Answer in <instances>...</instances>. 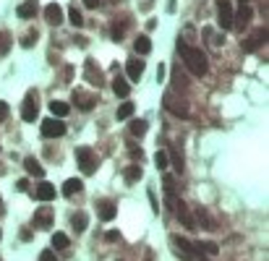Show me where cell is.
<instances>
[{"label": "cell", "mask_w": 269, "mask_h": 261, "mask_svg": "<svg viewBox=\"0 0 269 261\" xmlns=\"http://www.w3.org/2000/svg\"><path fill=\"white\" fill-rule=\"evenodd\" d=\"M8 47H11V34H8V32H3V34H0V55H6V53H8Z\"/></svg>", "instance_id": "obj_33"}, {"label": "cell", "mask_w": 269, "mask_h": 261, "mask_svg": "<svg viewBox=\"0 0 269 261\" xmlns=\"http://www.w3.org/2000/svg\"><path fill=\"white\" fill-rule=\"evenodd\" d=\"M178 53H181L186 68H188L193 76H199V79L207 76L209 63H207V58H204V53H201V50H196V47H191V45H183V42H178Z\"/></svg>", "instance_id": "obj_1"}, {"label": "cell", "mask_w": 269, "mask_h": 261, "mask_svg": "<svg viewBox=\"0 0 269 261\" xmlns=\"http://www.w3.org/2000/svg\"><path fill=\"white\" fill-rule=\"evenodd\" d=\"M133 110H136V107H133L131 102L120 105V107H118V120H128V118H133Z\"/></svg>", "instance_id": "obj_30"}, {"label": "cell", "mask_w": 269, "mask_h": 261, "mask_svg": "<svg viewBox=\"0 0 269 261\" xmlns=\"http://www.w3.org/2000/svg\"><path fill=\"white\" fill-rule=\"evenodd\" d=\"M133 50H136L139 55H149V53H152V39H149L146 34L136 37V42H133Z\"/></svg>", "instance_id": "obj_19"}, {"label": "cell", "mask_w": 269, "mask_h": 261, "mask_svg": "<svg viewBox=\"0 0 269 261\" xmlns=\"http://www.w3.org/2000/svg\"><path fill=\"white\" fill-rule=\"evenodd\" d=\"M162 102H165L167 110H170L173 115H178V118H188V115H191L188 102H186V99H181V97H175L173 92H167V94L162 97Z\"/></svg>", "instance_id": "obj_3"}, {"label": "cell", "mask_w": 269, "mask_h": 261, "mask_svg": "<svg viewBox=\"0 0 269 261\" xmlns=\"http://www.w3.org/2000/svg\"><path fill=\"white\" fill-rule=\"evenodd\" d=\"M24 167H27L29 175H34V178H44V167H42L34 157H27V160H24Z\"/></svg>", "instance_id": "obj_18"}, {"label": "cell", "mask_w": 269, "mask_h": 261, "mask_svg": "<svg viewBox=\"0 0 269 261\" xmlns=\"http://www.w3.org/2000/svg\"><path fill=\"white\" fill-rule=\"evenodd\" d=\"M204 37L209 39V45H212V47H219V45H225V37H222V34H217L214 29H204Z\"/></svg>", "instance_id": "obj_27"}, {"label": "cell", "mask_w": 269, "mask_h": 261, "mask_svg": "<svg viewBox=\"0 0 269 261\" xmlns=\"http://www.w3.org/2000/svg\"><path fill=\"white\" fill-rule=\"evenodd\" d=\"M97 217H100L102 222H113L115 217H118V206H115V201H107V199L97 201Z\"/></svg>", "instance_id": "obj_9"}, {"label": "cell", "mask_w": 269, "mask_h": 261, "mask_svg": "<svg viewBox=\"0 0 269 261\" xmlns=\"http://www.w3.org/2000/svg\"><path fill=\"white\" fill-rule=\"evenodd\" d=\"M74 105L79 107V110H92V107L100 102V94H94V92H84V89H74Z\"/></svg>", "instance_id": "obj_6"}, {"label": "cell", "mask_w": 269, "mask_h": 261, "mask_svg": "<svg viewBox=\"0 0 269 261\" xmlns=\"http://www.w3.org/2000/svg\"><path fill=\"white\" fill-rule=\"evenodd\" d=\"M170 154H173V165H175V170H178V172H181V170H183V157H181V154H178V151H175V149L170 151Z\"/></svg>", "instance_id": "obj_35"}, {"label": "cell", "mask_w": 269, "mask_h": 261, "mask_svg": "<svg viewBox=\"0 0 269 261\" xmlns=\"http://www.w3.org/2000/svg\"><path fill=\"white\" fill-rule=\"evenodd\" d=\"M196 251L199 253H207V256H217L219 253V246L212 243V241H204V243H196Z\"/></svg>", "instance_id": "obj_25"}, {"label": "cell", "mask_w": 269, "mask_h": 261, "mask_svg": "<svg viewBox=\"0 0 269 261\" xmlns=\"http://www.w3.org/2000/svg\"><path fill=\"white\" fill-rule=\"evenodd\" d=\"M123 34H126V24H120V27L115 24L113 27V39H123Z\"/></svg>", "instance_id": "obj_36"}, {"label": "cell", "mask_w": 269, "mask_h": 261, "mask_svg": "<svg viewBox=\"0 0 269 261\" xmlns=\"http://www.w3.org/2000/svg\"><path fill=\"white\" fill-rule=\"evenodd\" d=\"M68 246H71V241H68V235H65V232H55V235H53V248L65 251Z\"/></svg>", "instance_id": "obj_26"}, {"label": "cell", "mask_w": 269, "mask_h": 261, "mask_svg": "<svg viewBox=\"0 0 269 261\" xmlns=\"http://www.w3.org/2000/svg\"><path fill=\"white\" fill-rule=\"evenodd\" d=\"M53 209H47V206H44V209H37L34 212V227H39V230H50L53 227Z\"/></svg>", "instance_id": "obj_10"}, {"label": "cell", "mask_w": 269, "mask_h": 261, "mask_svg": "<svg viewBox=\"0 0 269 261\" xmlns=\"http://www.w3.org/2000/svg\"><path fill=\"white\" fill-rule=\"evenodd\" d=\"M107 241H110V243H115V241H120V232H115V230H110V232H107Z\"/></svg>", "instance_id": "obj_41"}, {"label": "cell", "mask_w": 269, "mask_h": 261, "mask_svg": "<svg viewBox=\"0 0 269 261\" xmlns=\"http://www.w3.org/2000/svg\"><path fill=\"white\" fill-rule=\"evenodd\" d=\"M251 16H254L251 6H243V3H240L238 13H233V29H243V27H249V21H251Z\"/></svg>", "instance_id": "obj_12"}, {"label": "cell", "mask_w": 269, "mask_h": 261, "mask_svg": "<svg viewBox=\"0 0 269 261\" xmlns=\"http://www.w3.org/2000/svg\"><path fill=\"white\" fill-rule=\"evenodd\" d=\"M175 243H178V248H181L186 256H199V251H196V243H191L188 238H181V235H175Z\"/></svg>", "instance_id": "obj_20"}, {"label": "cell", "mask_w": 269, "mask_h": 261, "mask_svg": "<svg viewBox=\"0 0 269 261\" xmlns=\"http://www.w3.org/2000/svg\"><path fill=\"white\" fill-rule=\"evenodd\" d=\"M81 188H84V183L79 178H68L63 183V196H68V199H71L74 193H81Z\"/></svg>", "instance_id": "obj_17"}, {"label": "cell", "mask_w": 269, "mask_h": 261, "mask_svg": "<svg viewBox=\"0 0 269 261\" xmlns=\"http://www.w3.org/2000/svg\"><path fill=\"white\" fill-rule=\"evenodd\" d=\"M50 113H53V118H65L71 113V107L65 105V102H60V99H53L50 102Z\"/></svg>", "instance_id": "obj_22"}, {"label": "cell", "mask_w": 269, "mask_h": 261, "mask_svg": "<svg viewBox=\"0 0 269 261\" xmlns=\"http://www.w3.org/2000/svg\"><path fill=\"white\" fill-rule=\"evenodd\" d=\"M34 39H37V32H29V34L24 37V42H21V45H24V47H32V45H34Z\"/></svg>", "instance_id": "obj_39"}, {"label": "cell", "mask_w": 269, "mask_h": 261, "mask_svg": "<svg viewBox=\"0 0 269 261\" xmlns=\"http://www.w3.org/2000/svg\"><path fill=\"white\" fill-rule=\"evenodd\" d=\"M16 188H18V191H27V188H29V183H27V180H18V183H16Z\"/></svg>", "instance_id": "obj_44"}, {"label": "cell", "mask_w": 269, "mask_h": 261, "mask_svg": "<svg viewBox=\"0 0 269 261\" xmlns=\"http://www.w3.org/2000/svg\"><path fill=\"white\" fill-rule=\"evenodd\" d=\"M175 214H178V220H181L188 230H193V227H196L193 217H191V212H188V206H186L183 201H178V204H175Z\"/></svg>", "instance_id": "obj_16"}, {"label": "cell", "mask_w": 269, "mask_h": 261, "mask_svg": "<svg viewBox=\"0 0 269 261\" xmlns=\"http://www.w3.org/2000/svg\"><path fill=\"white\" fill-rule=\"evenodd\" d=\"M39 130L44 139H58L65 134V123H63V118H47V120H42Z\"/></svg>", "instance_id": "obj_5"}, {"label": "cell", "mask_w": 269, "mask_h": 261, "mask_svg": "<svg viewBox=\"0 0 269 261\" xmlns=\"http://www.w3.org/2000/svg\"><path fill=\"white\" fill-rule=\"evenodd\" d=\"M68 21H71V27H76V29H79V27H84V18H81V13H79V8H76V6L68 11Z\"/></svg>", "instance_id": "obj_31"}, {"label": "cell", "mask_w": 269, "mask_h": 261, "mask_svg": "<svg viewBox=\"0 0 269 261\" xmlns=\"http://www.w3.org/2000/svg\"><path fill=\"white\" fill-rule=\"evenodd\" d=\"M128 151H131V157H133V160H139V165H141V160H144V151H141V149H136L133 144H128Z\"/></svg>", "instance_id": "obj_34"}, {"label": "cell", "mask_w": 269, "mask_h": 261, "mask_svg": "<svg viewBox=\"0 0 269 261\" xmlns=\"http://www.w3.org/2000/svg\"><path fill=\"white\" fill-rule=\"evenodd\" d=\"M8 113H11V110H8V102L0 99V120H6V118H8Z\"/></svg>", "instance_id": "obj_40"}, {"label": "cell", "mask_w": 269, "mask_h": 261, "mask_svg": "<svg viewBox=\"0 0 269 261\" xmlns=\"http://www.w3.org/2000/svg\"><path fill=\"white\" fill-rule=\"evenodd\" d=\"M0 238H3V232H0Z\"/></svg>", "instance_id": "obj_46"}, {"label": "cell", "mask_w": 269, "mask_h": 261, "mask_svg": "<svg viewBox=\"0 0 269 261\" xmlns=\"http://www.w3.org/2000/svg\"><path fill=\"white\" fill-rule=\"evenodd\" d=\"M201 261H207V258H201Z\"/></svg>", "instance_id": "obj_47"}, {"label": "cell", "mask_w": 269, "mask_h": 261, "mask_svg": "<svg viewBox=\"0 0 269 261\" xmlns=\"http://www.w3.org/2000/svg\"><path fill=\"white\" fill-rule=\"evenodd\" d=\"M154 165H157V170H167L170 167V157H167V151H157L154 154Z\"/></svg>", "instance_id": "obj_28"}, {"label": "cell", "mask_w": 269, "mask_h": 261, "mask_svg": "<svg viewBox=\"0 0 269 261\" xmlns=\"http://www.w3.org/2000/svg\"><path fill=\"white\" fill-rule=\"evenodd\" d=\"M39 261H58V256H55V251H42Z\"/></svg>", "instance_id": "obj_38"}, {"label": "cell", "mask_w": 269, "mask_h": 261, "mask_svg": "<svg viewBox=\"0 0 269 261\" xmlns=\"http://www.w3.org/2000/svg\"><path fill=\"white\" fill-rule=\"evenodd\" d=\"M126 73H128L131 81H139V79L144 76V63H141L139 58H131V60L126 63Z\"/></svg>", "instance_id": "obj_14"}, {"label": "cell", "mask_w": 269, "mask_h": 261, "mask_svg": "<svg viewBox=\"0 0 269 261\" xmlns=\"http://www.w3.org/2000/svg\"><path fill=\"white\" fill-rule=\"evenodd\" d=\"M34 196H37L39 201H53V199H55V186H53V183H47V180H42V183L37 186Z\"/></svg>", "instance_id": "obj_15"}, {"label": "cell", "mask_w": 269, "mask_h": 261, "mask_svg": "<svg viewBox=\"0 0 269 261\" xmlns=\"http://www.w3.org/2000/svg\"><path fill=\"white\" fill-rule=\"evenodd\" d=\"M240 3H243V0H240Z\"/></svg>", "instance_id": "obj_48"}, {"label": "cell", "mask_w": 269, "mask_h": 261, "mask_svg": "<svg viewBox=\"0 0 269 261\" xmlns=\"http://www.w3.org/2000/svg\"><path fill=\"white\" fill-rule=\"evenodd\" d=\"M233 6H230V0H219L217 3V24H219V29L222 32H228V29H233Z\"/></svg>", "instance_id": "obj_4"}, {"label": "cell", "mask_w": 269, "mask_h": 261, "mask_svg": "<svg viewBox=\"0 0 269 261\" xmlns=\"http://www.w3.org/2000/svg\"><path fill=\"white\" fill-rule=\"evenodd\" d=\"M113 92H115L118 97H123V99H126V97L131 94V86H128V81H126V79L115 76V79H113Z\"/></svg>", "instance_id": "obj_23"}, {"label": "cell", "mask_w": 269, "mask_h": 261, "mask_svg": "<svg viewBox=\"0 0 269 261\" xmlns=\"http://www.w3.org/2000/svg\"><path fill=\"white\" fill-rule=\"evenodd\" d=\"M37 115H39V107H37V92H29L27 99H24V105H21V118H24L27 123H32V120H37Z\"/></svg>", "instance_id": "obj_8"}, {"label": "cell", "mask_w": 269, "mask_h": 261, "mask_svg": "<svg viewBox=\"0 0 269 261\" xmlns=\"http://www.w3.org/2000/svg\"><path fill=\"white\" fill-rule=\"evenodd\" d=\"M76 162H79L84 175H92V172L97 170V157H94V151L89 146H79L76 149Z\"/></svg>", "instance_id": "obj_2"}, {"label": "cell", "mask_w": 269, "mask_h": 261, "mask_svg": "<svg viewBox=\"0 0 269 261\" xmlns=\"http://www.w3.org/2000/svg\"><path fill=\"white\" fill-rule=\"evenodd\" d=\"M16 13H18V18H34V16H37V3H34V0H29V3H21V6L16 8Z\"/></svg>", "instance_id": "obj_21"}, {"label": "cell", "mask_w": 269, "mask_h": 261, "mask_svg": "<svg viewBox=\"0 0 269 261\" xmlns=\"http://www.w3.org/2000/svg\"><path fill=\"white\" fill-rule=\"evenodd\" d=\"M141 175H144L141 165H128V167H126V183H139Z\"/></svg>", "instance_id": "obj_24"}, {"label": "cell", "mask_w": 269, "mask_h": 261, "mask_svg": "<svg viewBox=\"0 0 269 261\" xmlns=\"http://www.w3.org/2000/svg\"><path fill=\"white\" fill-rule=\"evenodd\" d=\"M3 212H6V209H3V199H0V214H3Z\"/></svg>", "instance_id": "obj_45"}, {"label": "cell", "mask_w": 269, "mask_h": 261, "mask_svg": "<svg viewBox=\"0 0 269 261\" xmlns=\"http://www.w3.org/2000/svg\"><path fill=\"white\" fill-rule=\"evenodd\" d=\"M44 21H47V24H53V27L63 24V8H60L58 3L44 6Z\"/></svg>", "instance_id": "obj_13"}, {"label": "cell", "mask_w": 269, "mask_h": 261, "mask_svg": "<svg viewBox=\"0 0 269 261\" xmlns=\"http://www.w3.org/2000/svg\"><path fill=\"white\" fill-rule=\"evenodd\" d=\"M71 225H74V230H76V232H84V230H86V214H74Z\"/></svg>", "instance_id": "obj_32"}, {"label": "cell", "mask_w": 269, "mask_h": 261, "mask_svg": "<svg viewBox=\"0 0 269 261\" xmlns=\"http://www.w3.org/2000/svg\"><path fill=\"white\" fill-rule=\"evenodd\" d=\"M264 42H266V27H259L256 32H251L249 37L240 42V47H243L246 53H254V50H259V47L264 45Z\"/></svg>", "instance_id": "obj_7"}, {"label": "cell", "mask_w": 269, "mask_h": 261, "mask_svg": "<svg viewBox=\"0 0 269 261\" xmlns=\"http://www.w3.org/2000/svg\"><path fill=\"white\" fill-rule=\"evenodd\" d=\"M128 128H131V134H133V136H139V139H141V136L146 134V120H131Z\"/></svg>", "instance_id": "obj_29"}, {"label": "cell", "mask_w": 269, "mask_h": 261, "mask_svg": "<svg viewBox=\"0 0 269 261\" xmlns=\"http://www.w3.org/2000/svg\"><path fill=\"white\" fill-rule=\"evenodd\" d=\"M84 6H86V8H97L100 0H84Z\"/></svg>", "instance_id": "obj_43"}, {"label": "cell", "mask_w": 269, "mask_h": 261, "mask_svg": "<svg viewBox=\"0 0 269 261\" xmlns=\"http://www.w3.org/2000/svg\"><path fill=\"white\" fill-rule=\"evenodd\" d=\"M84 76H86V81L89 84H102V71L97 68V63H94V58H86V63H84Z\"/></svg>", "instance_id": "obj_11"}, {"label": "cell", "mask_w": 269, "mask_h": 261, "mask_svg": "<svg viewBox=\"0 0 269 261\" xmlns=\"http://www.w3.org/2000/svg\"><path fill=\"white\" fill-rule=\"evenodd\" d=\"M162 79H165V65L160 63V68H157V81H160V84H162Z\"/></svg>", "instance_id": "obj_42"}, {"label": "cell", "mask_w": 269, "mask_h": 261, "mask_svg": "<svg viewBox=\"0 0 269 261\" xmlns=\"http://www.w3.org/2000/svg\"><path fill=\"white\" fill-rule=\"evenodd\" d=\"M165 191L167 193H175V178L173 175H165Z\"/></svg>", "instance_id": "obj_37"}]
</instances>
